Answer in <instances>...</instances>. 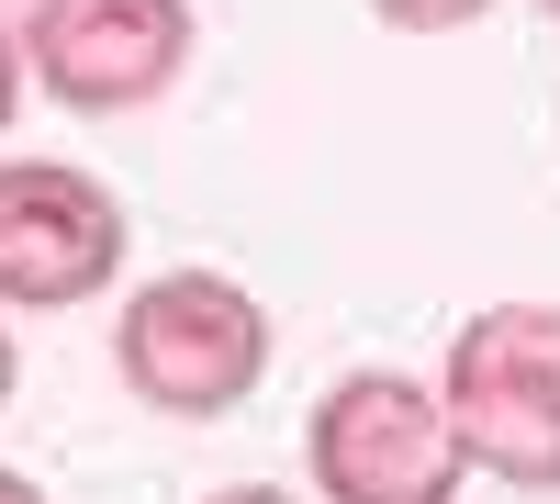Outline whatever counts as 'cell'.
Returning a JSON list of instances; mask_svg holds the SVG:
<instances>
[{"label":"cell","mask_w":560,"mask_h":504,"mask_svg":"<svg viewBox=\"0 0 560 504\" xmlns=\"http://www.w3.org/2000/svg\"><path fill=\"white\" fill-rule=\"evenodd\" d=\"M113 371L158 415H236L269 382V303L224 269H158L113 314Z\"/></svg>","instance_id":"6da1fadb"},{"label":"cell","mask_w":560,"mask_h":504,"mask_svg":"<svg viewBox=\"0 0 560 504\" xmlns=\"http://www.w3.org/2000/svg\"><path fill=\"white\" fill-rule=\"evenodd\" d=\"M438 403L471 471L504 493H560V303H493L448 337Z\"/></svg>","instance_id":"7a4b0ae2"},{"label":"cell","mask_w":560,"mask_h":504,"mask_svg":"<svg viewBox=\"0 0 560 504\" xmlns=\"http://www.w3.org/2000/svg\"><path fill=\"white\" fill-rule=\"evenodd\" d=\"M303 460L325 504H459V482H471V448H459L438 382L415 371L325 382L303 415Z\"/></svg>","instance_id":"3957f363"},{"label":"cell","mask_w":560,"mask_h":504,"mask_svg":"<svg viewBox=\"0 0 560 504\" xmlns=\"http://www.w3.org/2000/svg\"><path fill=\"white\" fill-rule=\"evenodd\" d=\"M124 191L79 157H0V314H68L124 281Z\"/></svg>","instance_id":"277c9868"},{"label":"cell","mask_w":560,"mask_h":504,"mask_svg":"<svg viewBox=\"0 0 560 504\" xmlns=\"http://www.w3.org/2000/svg\"><path fill=\"white\" fill-rule=\"evenodd\" d=\"M202 45L191 0H23V68L57 113H147Z\"/></svg>","instance_id":"5b68a950"},{"label":"cell","mask_w":560,"mask_h":504,"mask_svg":"<svg viewBox=\"0 0 560 504\" xmlns=\"http://www.w3.org/2000/svg\"><path fill=\"white\" fill-rule=\"evenodd\" d=\"M482 12H493V0H370V23H393V34H459Z\"/></svg>","instance_id":"8992f818"},{"label":"cell","mask_w":560,"mask_h":504,"mask_svg":"<svg viewBox=\"0 0 560 504\" xmlns=\"http://www.w3.org/2000/svg\"><path fill=\"white\" fill-rule=\"evenodd\" d=\"M23 90H34V68H23V12H0V134H12Z\"/></svg>","instance_id":"52a82bcc"},{"label":"cell","mask_w":560,"mask_h":504,"mask_svg":"<svg viewBox=\"0 0 560 504\" xmlns=\"http://www.w3.org/2000/svg\"><path fill=\"white\" fill-rule=\"evenodd\" d=\"M202 504H303V493H269V482H224V493H202Z\"/></svg>","instance_id":"ba28073f"},{"label":"cell","mask_w":560,"mask_h":504,"mask_svg":"<svg viewBox=\"0 0 560 504\" xmlns=\"http://www.w3.org/2000/svg\"><path fill=\"white\" fill-rule=\"evenodd\" d=\"M23 392V348H12V326H0V403Z\"/></svg>","instance_id":"9c48e42d"},{"label":"cell","mask_w":560,"mask_h":504,"mask_svg":"<svg viewBox=\"0 0 560 504\" xmlns=\"http://www.w3.org/2000/svg\"><path fill=\"white\" fill-rule=\"evenodd\" d=\"M0 504H45V493H34V482H23V471H0Z\"/></svg>","instance_id":"30bf717a"},{"label":"cell","mask_w":560,"mask_h":504,"mask_svg":"<svg viewBox=\"0 0 560 504\" xmlns=\"http://www.w3.org/2000/svg\"><path fill=\"white\" fill-rule=\"evenodd\" d=\"M538 12H549V23H560V0H538Z\"/></svg>","instance_id":"8fae6325"}]
</instances>
